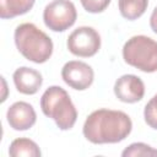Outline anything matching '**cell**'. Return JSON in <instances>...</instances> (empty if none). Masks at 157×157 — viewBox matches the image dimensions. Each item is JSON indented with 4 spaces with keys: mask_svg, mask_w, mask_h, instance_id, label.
Instances as JSON below:
<instances>
[{
    "mask_svg": "<svg viewBox=\"0 0 157 157\" xmlns=\"http://www.w3.org/2000/svg\"><path fill=\"white\" fill-rule=\"evenodd\" d=\"M130 117L121 110L97 109L85 120L82 132L92 144H117L125 140L131 132Z\"/></svg>",
    "mask_w": 157,
    "mask_h": 157,
    "instance_id": "cell-1",
    "label": "cell"
},
{
    "mask_svg": "<svg viewBox=\"0 0 157 157\" xmlns=\"http://www.w3.org/2000/svg\"><path fill=\"white\" fill-rule=\"evenodd\" d=\"M15 44L18 52L29 61L43 64L53 54V42L33 23H21L15 29Z\"/></svg>",
    "mask_w": 157,
    "mask_h": 157,
    "instance_id": "cell-2",
    "label": "cell"
},
{
    "mask_svg": "<svg viewBox=\"0 0 157 157\" xmlns=\"http://www.w3.org/2000/svg\"><path fill=\"white\" fill-rule=\"evenodd\" d=\"M40 108L43 114L52 118L60 130H69L76 123L77 110L69 93L60 86H50L44 91Z\"/></svg>",
    "mask_w": 157,
    "mask_h": 157,
    "instance_id": "cell-3",
    "label": "cell"
},
{
    "mask_svg": "<svg viewBox=\"0 0 157 157\" xmlns=\"http://www.w3.org/2000/svg\"><path fill=\"white\" fill-rule=\"evenodd\" d=\"M124 61L144 72L157 71V42L147 36H134L123 47Z\"/></svg>",
    "mask_w": 157,
    "mask_h": 157,
    "instance_id": "cell-4",
    "label": "cell"
},
{
    "mask_svg": "<svg viewBox=\"0 0 157 157\" xmlns=\"http://www.w3.org/2000/svg\"><path fill=\"white\" fill-rule=\"evenodd\" d=\"M77 18L75 5L70 0H53L43 11L45 26L54 32H64L70 28Z\"/></svg>",
    "mask_w": 157,
    "mask_h": 157,
    "instance_id": "cell-5",
    "label": "cell"
},
{
    "mask_svg": "<svg viewBox=\"0 0 157 157\" xmlns=\"http://www.w3.org/2000/svg\"><path fill=\"white\" fill-rule=\"evenodd\" d=\"M66 45L71 54L81 58H90L99 50L101 37L94 28L82 26L70 33Z\"/></svg>",
    "mask_w": 157,
    "mask_h": 157,
    "instance_id": "cell-6",
    "label": "cell"
},
{
    "mask_svg": "<svg viewBox=\"0 0 157 157\" xmlns=\"http://www.w3.org/2000/svg\"><path fill=\"white\" fill-rule=\"evenodd\" d=\"M61 77L71 88L83 91L92 85L94 72L88 64L80 60H71L63 66Z\"/></svg>",
    "mask_w": 157,
    "mask_h": 157,
    "instance_id": "cell-7",
    "label": "cell"
},
{
    "mask_svg": "<svg viewBox=\"0 0 157 157\" xmlns=\"http://www.w3.org/2000/svg\"><path fill=\"white\" fill-rule=\"evenodd\" d=\"M114 93L124 103H136L144 98L145 85L136 75H123L115 81Z\"/></svg>",
    "mask_w": 157,
    "mask_h": 157,
    "instance_id": "cell-8",
    "label": "cell"
},
{
    "mask_svg": "<svg viewBox=\"0 0 157 157\" xmlns=\"http://www.w3.org/2000/svg\"><path fill=\"white\" fill-rule=\"evenodd\" d=\"M9 125L17 131H23L31 129L36 120L37 115L33 107L27 102H15L11 104L6 113Z\"/></svg>",
    "mask_w": 157,
    "mask_h": 157,
    "instance_id": "cell-9",
    "label": "cell"
},
{
    "mask_svg": "<svg viewBox=\"0 0 157 157\" xmlns=\"http://www.w3.org/2000/svg\"><path fill=\"white\" fill-rule=\"evenodd\" d=\"M12 78H13V83L17 91L23 94L37 93L43 83L40 72L32 67H27V66L18 67L13 72Z\"/></svg>",
    "mask_w": 157,
    "mask_h": 157,
    "instance_id": "cell-10",
    "label": "cell"
},
{
    "mask_svg": "<svg viewBox=\"0 0 157 157\" xmlns=\"http://www.w3.org/2000/svg\"><path fill=\"white\" fill-rule=\"evenodd\" d=\"M34 2L36 0H0V17L6 20L27 13Z\"/></svg>",
    "mask_w": 157,
    "mask_h": 157,
    "instance_id": "cell-11",
    "label": "cell"
},
{
    "mask_svg": "<svg viewBox=\"0 0 157 157\" xmlns=\"http://www.w3.org/2000/svg\"><path fill=\"white\" fill-rule=\"evenodd\" d=\"M9 155L12 157H39L42 155L38 145L27 137H20L11 142L9 148Z\"/></svg>",
    "mask_w": 157,
    "mask_h": 157,
    "instance_id": "cell-12",
    "label": "cell"
},
{
    "mask_svg": "<svg viewBox=\"0 0 157 157\" xmlns=\"http://www.w3.org/2000/svg\"><path fill=\"white\" fill-rule=\"evenodd\" d=\"M118 5L120 15L124 18L132 21L145 13L148 6V0H119Z\"/></svg>",
    "mask_w": 157,
    "mask_h": 157,
    "instance_id": "cell-13",
    "label": "cell"
},
{
    "mask_svg": "<svg viewBox=\"0 0 157 157\" xmlns=\"http://www.w3.org/2000/svg\"><path fill=\"white\" fill-rule=\"evenodd\" d=\"M123 157H131V156H157V150L153 147L144 144V142H135L129 145L123 152Z\"/></svg>",
    "mask_w": 157,
    "mask_h": 157,
    "instance_id": "cell-14",
    "label": "cell"
},
{
    "mask_svg": "<svg viewBox=\"0 0 157 157\" xmlns=\"http://www.w3.org/2000/svg\"><path fill=\"white\" fill-rule=\"evenodd\" d=\"M144 118L150 128L157 130V94H155L145 105Z\"/></svg>",
    "mask_w": 157,
    "mask_h": 157,
    "instance_id": "cell-15",
    "label": "cell"
},
{
    "mask_svg": "<svg viewBox=\"0 0 157 157\" xmlns=\"http://www.w3.org/2000/svg\"><path fill=\"white\" fill-rule=\"evenodd\" d=\"M80 1L82 7L91 13H98L104 11L110 2V0H80Z\"/></svg>",
    "mask_w": 157,
    "mask_h": 157,
    "instance_id": "cell-16",
    "label": "cell"
},
{
    "mask_svg": "<svg viewBox=\"0 0 157 157\" xmlns=\"http://www.w3.org/2000/svg\"><path fill=\"white\" fill-rule=\"evenodd\" d=\"M150 26L152 28V31L157 34V6L153 9L152 13H151V17H150Z\"/></svg>",
    "mask_w": 157,
    "mask_h": 157,
    "instance_id": "cell-17",
    "label": "cell"
}]
</instances>
